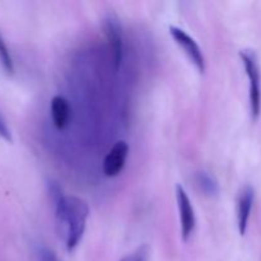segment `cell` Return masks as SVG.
<instances>
[{"mask_svg": "<svg viewBox=\"0 0 261 261\" xmlns=\"http://www.w3.org/2000/svg\"><path fill=\"white\" fill-rule=\"evenodd\" d=\"M55 200V218L59 234L65 241L68 251H73L81 242L89 216L88 204L74 195H64L58 188L51 189Z\"/></svg>", "mask_w": 261, "mask_h": 261, "instance_id": "cell-1", "label": "cell"}, {"mask_svg": "<svg viewBox=\"0 0 261 261\" xmlns=\"http://www.w3.org/2000/svg\"><path fill=\"white\" fill-rule=\"evenodd\" d=\"M170 35L172 36L175 42L180 46L181 50L188 55V58L195 65L199 73L203 74L205 71V58H204L203 51H201L200 46L196 43V41L188 32L176 25H171Z\"/></svg>", "mask_w": 261, "mask_h": 261, "instance_id": "cell-4", "label": "cell"}, {"mask_svg": "<svg viewBox=\"0 0 261 261\" xmlns=\"http://www.w3.org/2000/svg\"><path fill=\"white\" fill-rule=\"evenodd\" d=\"M51 119L56 129L64 130L69 125L71 119V107L68 99L63 96H55L50 105Z\"/></svg>", "mask_w": 261, "mask_h": 261, "instance_id": "cell-8", "label": "cell"}, {"mask_svg": "<svg viewBox=\"0 0 261 261\" xmlns=\"http://www.w3.org/2000/svg\"><path fill=\"white\" fill-rule=\"evenodd\" d=\"M148 255H149V249L147 245H143L133 254L126 255L121 261H148Z\"/></svg>", "mask_w": 261, "mask_h": 261, "instance_id": "cell-11", "label": "cell"}, {"mask_svg": "<svg viewBox=\"0 0 261 261\" xmlns=\"http://www.w3.org/2000/svg\"><path fill=\"white\" fill-rule=\"evenodd\" d=\"M0 64H2L3 69L7 74L12 75L14 73V63H13V58L10 55V51L8 48L7 42L3 38L2 33H0Z\"/></svg>", "mask_w": 261, "mask_h": 261, "instance_id": "cell-10", "label": "cell"}, {"mask_svg": "<svg viewBox=\"0 0 261 261\" xmlns=\"http://www.w3.org/2000/svg\"><path fill=\"white\" fill-rule=\"evenodd\" d=\"M176 200H177L178 214H180L181 236L184 241H188L195 228L196 219L190 198L181 185L176 186Z\"/></svg>", "mask_w": 261, "mask_h": 261, "instance_id": "cell-5", "label": "cell"}, {"mask_svg": "<svg viewBox=\"0 0 261 261\" xmlns=\"http://www.w3.org/2000/svg\"><path fill=\"white\" fill-rule=\"evenodd\" d=\"M129 145L125 140H119L115 143L103 161V173L107 177H116L124 170L126 163Z\"/></svg>", "mask_w": 261, "mask_h": 261, "instance_id": "cell-6", "label": "cell"}, {"mask_svg": "<svg viewBox=\"0 0 261 261\" xmlns=\"http://www.w3.org/2000/svg\"><path fill=\"white\" fill-rule=\"evenodd\" d=\"M255 200V190L252 186L245 185L240 190L239 198H237V227L241 236H245L249 227L250 216H251L252 206Z\"/></svg>", "mask_w": 261, "mask_h": 261, "instance_id": "cell-7", "label": "cell"}, {"mask_svg": "<svg viewBox=\"0 0 261 261\" xmlns=\"http://www.w3.org/2000/svg\"><path fill=\"white\" fill-rule=\"evenodd\" d=\"M240 58L250 81V110L252 120L256 121L261 112V75L257 56L252 50H241Z\"/></svg>", "mask_w": 261, "mask_h": 261, "instance_id": "cell-2", "label": "cell"}, {"mask_svg": "<svg viewBox=\"0 0 261 261\" xmlns=\"http://www.w3.org/2000/svg\"><path fill=\"white\" fill-rule=\"evenodd\" d=\"M37 259L38 261H61L53 250L45 246H41L37 250Z\"/></svg>", "mask_w": 261, "mask_h": 261, "instance_id": "cell-12", "label": "cell"}, {"mask_svg": "<svg viewBox=\"0 0 261 261\" xmlns=\"http://www.w3.org/2000/svg\"><path fill=\"white\" fill-rule=\"evenodd\" d=\"M0 139L5 140V142H12L13 140L12 132H10L7 121H5L2 115H0Z\"/></svg>", "mask_w": 261, "mask_h": 261, "instance_id": "cell-13", "label": "cell"}, {"mask_svg": "<svg viewBox=\"0 0 261 261\" xmlns=\"http://www.w3.org/2000/svg\"><path fill=\"white\" fill-rule=\"evenodd\" d=\"M195 182L201 193L206 196H217L219 194V184L213 175L205 171H200L195 175Z\"/></svg>", "mask_w": 261, "mask_h": 261, "instance_id": "cell-9", "label": "cell"}, {"mask_svg": "<svg viewBox=\"0 0 261 261\" xmlns=\"http://www.w3.org/2000/svg\"><path fill=\"white\" fill-rule=\"evenodd\" d=\"M105 33L109 40L110 47L114 54L115 69L119 70L124 60V37H122V25L119 17L115 13H107L103 22Z\"/></svg>", "mask_w": 261, "mask_h": 261, "instance_id": "cell-3", "label": "cell"}]
</instances>
